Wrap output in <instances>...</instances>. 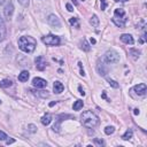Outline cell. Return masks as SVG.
Segmentation results:
<instances>
[{"label": "cell", "mask_w": 147, "mask_h": 147, "mask_svg": "<svg viewBox=\"0 0 147 147\" xmlns=\"http://www.w3.org/2000/svg\"><path fill=\"white\" fill-rule=\"evenodd\" d=\"M36 46H37L36 39L30 36H23L18 39V47L24 53H32L36 49Z\"/></svg>", "instance_id": "obj_1"}, {"label": "cell", "mask_w": 147, "mask_h": 147, "mask_svg": "<svg viewBox=\"0 0 147 147\" xmlns=\"http://www.w3.org/2000/svg\"><path fill=\"white\" fill-rule=\"evenodd\" d=\"M80 121H82V124L86 127H95L98 124H99V117L92 111V110H86V111H83V114L80 115Z\"/></svg>", "instance_id": "obj_2"}, {"label": "cell", "mask_w": 147, "mask_h": 147, "mask_svg": "<svg viewBox=\"0 0 147 147\" xmlns=\"http://www.w3.org/2000/svg\"><path fill=\"white\" fill-rule=\"evenodd\" d=\"M103 61L106 63H109V64H113V63H117L119 61V54L114 51V49H109L103 55Z\"/></svg>", "instance_id": "obj_3"}, {"label": "cell", "mask_w": 147, "mask_h": 147, "mask_svg": "<svg viewBox=\"0 0 147 147\" xmlns=\"http://www.w3.org/2000/svg\"><path fill=\"white\" fill-rule=\"evenodd\" d=\"M41 40H42L44 44H46L48 46H57L60 44V41H61L60 37H57L55 34H47V36L42 37Z\"/></svg>", "instance_id": "obj_4"}, {"label": "cell", "mask_w": 147, "mask_h": 147, "mask_svg": "<svg viewBox=\"0 0 147 147\" xmlns=\"http://www.w3.org/2000/svg\"><path fill=\"white\" fill-rule=\"evenodd\" d=\"M47 22L49 25L54 26V28H61V22H60V18L55 15V14H49L47 16Z\"/></svg>", "instance_id": "obj_5"}, {"label": "cell", "mask_w": 147, "mask_h": 147, "mask_svg": "<svg viewBox=\"0 0 147 147\" xmlns=\"http://www.w3.org/2000/svg\"><path fill=\"white\" fill-rule=\"evenodd\" d=\"M34 63H36V68L38 69V70H40V71H42V70H45V68H46V65H47V61H46V59L44 57V56H37L36 59H34Z\"/></svg>", "instance_id": "obj_6"}, {"label": "cell", "mask_w": 147, "mask_h": 147, "mask_svg": "<svg viewBox=\"0 0 147 147\" xmlns=\"http://www.w3.org/2000/svg\"><path fill=\"white\" fill-rule=\"evenodd\" d=\"M13 14H14V5H13L11 1H9V2L5 6V8H3V15H5L6 18L10 20L11 16H13Z\"/></svg>", "instance_id": "obj_7"}, {"label": "cell", "mask_w": 147, "mask_h": 147, "mask_svg": "<svg viewBox=\"0 0 147 147\" xmlns=\"http://www.w3.org/2000/svg\"><path fill=\"white\" fill-rule=\"evenodd\" d=\"M96 70H98V72H99L100 76H106L108 74V71H109V69L106 65V63L103 61H100V60L96 63Z\"/></svg>", "instance_id": "obj_8"}, {"label": "cell", "mask_w": 147, "mask_h": 147, "mask_svg": "<svg viewBox=\"0 0 147 147\" xmlns=\"http://www.w3.org/2000/svg\"><path fill=\"white\" fill-rule=\"evenodd\" d=\"M32 85L34 87H37V88H44V87L47 86V82L45 79L40 78V77H34L32 79Z\"/></svg>", "instance_id": "obj_9"}, {"label": "cell", "mask_w": 147, "mask_h": 147, "mask_svg": "<svg viewBox=\"0 0 147 147\" xmlns=\"http://www.w3.org/2000/svg\"><path fill=\"white\" fill-rule=\"evenodd\" d=\"M132 91H134L138 95H145L146 92H147V86H146V84L141 83V84H138V85L133 86Z\"/></svg>", "instance_id": "obj_10"}, {"label": "cell", "mask_w": 147, "mask_h": 147, "mask_svg": "<svg viewBox=\"0 0 147 147\" xmlns=\"http://www.w3.org/2000/svg\"><path fill=\"white\" fill-rule=\"evenodd\" d=\"M121 40L124 42V44H127V45H133L134 44V39H133V37L131 36V34H129V33H123V34H121Z\"/></svg>", "instance_id": "obj_11"}, {"label": "cell", "mask_w": 147, "mask_h": 147, "mask_svg": "<svg viewBox=\"0 0 147 147\" xmlns=\"http://www.w3.org/2000/svg\"><path fill=\"white\" fill-rule=\"evenodd\" d=\"M63 90H64V86H63V84L61 82H59V80L54 82V84H53V91H54V93L60 94V93L63 92Z\"/></svg>", "instance_id": "obj_12"}, {"label": "cell", "mask_w": 147, "mask_h": 147, "mask_svg": "<svg viewBox=\"0 0 147 147\" xmlns=\"http://www.w3.org/2000/svg\"><path fill=\"white\" fill-rule=\"evenodd\" d=\"M113 22H114L118 28H124V26H125V23H126V18H125V16H124V17H119V18L114 17V18H113Z\"/></svg>", "instance_id": "obj_13"}, {"label": "cell", "mask_w": 147, "mask_h": 147, "mask_svg": "<svg viewBox=\"0 0 147 147\" xmlns=\"http://www.w3.org/2000/svg\"><path fill=\"white\" fill-rule=\"evenodd\" d=\"M6 38V25L3 21L0 18V42Z\"/></svg>", "instance_id": "obj_14"}, {"label": "cell", "mask_w": 147, "mask_h": 147, "mask_svg": "<svg viewBox=\"0 0 147 147\" xmlns=\"http://www.w3.org/2000/svg\"><path fill=\"white\" fill-rule=\"evenodd\" d=\"M29 76H30L29 71H28V70H23V71H21V74L18 75V80H20V82H26V80L29 79Z\"/></svg>", "instance_id": "obj_15"}, {"label": "cell", "mask_w": 147, "mask_h": 147, "mask_svg": "<svg viewBox=\"0 0 147 147\" xmlns=\"http://www.w3.org/2000/svg\"><path fill=\"white\" fill-rule=\"evenodd\" d=\"M52 122V115L51 114H45L42 117H41V124L42 125H48L49 123Z\"/></svg>", "instance_id": "obj_16"}, {"label": "cell", "mask_w": 147, "mask_h": 147, "mask_svg": "<svg viewBox=\"0 0 147 147\" xmlns=\"http://www.w3.org/2000/svg\"><path fill=\"white\" fill-rule=\"evenodd\" d=\"M125 16V10L122 9V8H116L114 10V17L116 18H119V17H124Z\"/></svg>", "instance_id": "obj_17"}, {"label": "cell", "mask_w": 147, "mask_h": 147, "mask_svg": "<svg viewBox=\"0 0 147 147\" xmlns=\"http://www.w3.org/2000/svg\"><path fill=\"white\" fill-rule=\"evenodd\" d=\"M132 136H133L132 129H127V130L125 131V133L122 136V139H123V140H130V139L132 138Z\"/></svg>", "instance_id": "obj_18"}, {"label": "cell", "mask_w": 147, "mask_h": 147, "mask_svg": "<svg viewBox=\"0 0 147 147\" xmlns=\"http://www.w3.org/2000/svg\"><path fill=\"white\" fill-rule=\"evenodd\" d=\"M130 55L133 60H138V57L140 55V51H138L137 48H131L130 49Z\"/></svg>", "instance_id": "obj_19"}, {"label": "cell", "mask_w": 147, "mask_h": 147, "mask_svg": "<svg viewBox=\"0 0 147 147\" xmlns=\"http://www.w3.org/2000/svg\"><path fill=\"white\" fill-rule=\"evenodd\" d=\"M90 24L92 26H94V28H98L99 26V18H98L96 15H92V17L90 20Z\"/></svg>", "instance_id": "obj_20"}, {"label": "cell", "mask_w": 147, "mask_h": 147, "mask_svg": "<svg viewBox=\"0 0 147 147\" xmlns=\"http://www.w3.org/2000/svg\"><path fill=\"white\" fill-rule=\"evenodd\" d=\"M80 48H82L83 51H85V52H88V51L91 49V46H90V44L86 41V39H83V40H82V42H80Z\"/></svg>", "instance_id": "obj_21"}, {"label": "cell", "mask_w": 147, "mask_h": 147, "mask_svg": "<svg viewBox=\"0 0 147 147\" xmlns=\"http://www.w3.org/2000/svg\"><path fill=\"white\" fill-rule=\"evenodd\" d=\"M83 106H84L83 100H77V101H75V103H74V106H72V109H74V110H80V109L83 108Z\"/></svg>", "instance_id": "obj_22"}, {"label": "cell", "mask_w": 147, "mask_h": 147, "mask_svg": "<svg viewBox=\"0 0 147 147\" xmlns=\"http://www.w3.org/2000/svg\"><path fill=\"white\" fill-rule=\"evenodd\" d=\"M30 92H33V94H36V95H38V96H42V98H47L49 94L47 93V91H33V90H31Z\"/></svg>", "instance_id": "obj_23"}, {"label": "cell", "mask_w": 147, "mask_h": 147, "mask_svg": "<svg viewBox=\"0 0 147 147\" xmlns=\"http://www.w3.org/2000/svg\"><path fill=\"white\" fill-rule=\"evenodd\" d=\"M9 86H11V80H10V79H2V80L0 82V87L7 88V87H9Z\"/></svg>", "instance_id": "obj_24"}, {"label": "cell", "mask_w": 147, "mask_h": 147, "mask_svg": "<svg viewBox=\"0 0 147 147\" xmlns=\"http://www.w3.org/2000/svg\"><path fill=\"white\" fill-rule=\"evenodd\" d=\"M69 23H70L72 26L79 29V22H78V18H77V17H71V18L69 20Z\"/></svg>", "instance_id": "obj_25"}, {"label": "cell", "mask_w": 147, "mask_h": 147, "mask_svg": "<svg viewBox=\"0 0 147 147\" xmlns=\"http://www.w3.org/2000/svg\"><path fill=\"white\" fill-rule=\"evenodd\" d=\"M107 82H108L109 85H110L111 87H114V88H118V87H119V84H118L116 80H114V79H110V78L107 77Z\"/></svg>", "instance_id": "obj_26"}, {"label": "cell", "mask_w": 147, "mask_h": 147, "mask_svg": "<svg viewBox=\"0 0 147 147\" xmlns=\"http://www.w3.org/2000/svg\"><path fill=\"white\" fill-rule=\"evenodd\" d=\"M114 132H115V127H114V126H106V127H105V133H106V134L110 136V134H113Z\"/></svg>", "instance_id": "obj_27"}, {"label": "cell", "mask_w": 147, "mask_h": 147, "mask_svg": "<svg viewBox=\"0 0 147 147\" xmlns=\"http://www.w3.org/2000/svg\"><path fill=\"white\" fill-rule=\"evenodd\" d=\"M28 131L31 132V133H34V132H37V126L34 124H29L28 125Z\"/></svg>", "instance_id": "obj_28"}, {"label": "cell", "mask_w": 147, "mask_h": 147, "mask_svg": "<svg viewBox=\"0 0 147 147\" xmlns=\"http://www.w3.org/2000/svg\"><path fill=\"white\" fill-rule=\"evenodd\" d=\"M93 141H94V144L98 145V146H103V145H105V141H103L102 139H99V138H95Z\"/></svg>", "instance_id": "obj_29"}, {"label": "cell", "mask_w": 147, "mask_h": 147, "mask_svg": "<svg viewBox=\"0 0 147 147\" xmlns=\"http://www.w3.org/2000/svg\"><path fill=\"white\" fill-rule=\"evenodd\" d=\"M100 6H101V10H105L107 8V1L106 0H100Z\"/></svg>", "instance_id": "obj_30"}, {"label": "cell", "mask_w": 147, "mask_h": 147, "mask_svg": "<svg viewBox=\"0 0 147 147\" xmlns=\"http://www.w3.org/2000/svg\"><path fill=\"white\" fill-rule=\"evenodd\" d=\"M18 2L23 6V7H28L30 3V0H18Z\"/></svg>", "instance_id": "obj_31"}, {"label": "cell", "mask_w": 147, "mask_h": 147, "mask_svg": "<svg viewBox=\"0 0 147 147\" xmlns=\"http://www.w3.org/2000/svg\"><path fill=\"white\" fill-rule=\"evenodd\" d=\"M78 67H79V69H80V76H85V71H84V69H83V65H82V62H78Z\"/></svg>", "instance_id": "obj_32"}, {"label": "cell", "mask_w": 147, "mask_h": 147, "mask_svg": "<svg viewBox=\"0 0 147 147\" xmlns=\"http://www.w3.org/2000/svg\"><path fill=\"white\" fill-rule=\"evenodd\" d=\"M8 137H7V134L3 132V131H0V140H6Z\"/></svg>", "instance_id": "obj_33"}, {"label": "cell", "mask_w": 147, "mask_h": 147, "mask_svg": "<svg viewBox=\"0 0 147 147\" xmlns=\"http://www.w3.org/2000/svg\"><path fill=\"white\" fill-rule=\"evenodd\" d=\"M65 7H67L68 11H72V10H74V7H72L70 3H67V5H65Z\"/></svg>", "instance_id": "obj_34"}, {"label": "cell", "mask_w": 147, "mask_h": 147, "mask_svg": "<svg viewBox=\"0 0 147 147\" xmlns=\"http://www.w3.org/2000/svg\"><path fill=\"white\" fill-rule=\"evenodd\" d=\"M78 91H79V93H80V94H82V95H83V96H84V95H85V92H84V90H83V88H82V86H80V85H79V86H78Z\"/></svg>", "instance_id": "obj_35"}, {"label": "cell", "mask_w": 147, "mask_h": 147, "mask_svg": "<svg viewBox=\"0 0 147 147\" xmlns=\"http://www.w3.org/2000/svg\"><path fill=\"white\" fill-rule=\"evenodd\" d=\"M14 141H15V140H14V139H6V142H7V144H8V145H9V144H13V142H14Z\"/></svg>", "instance_id": "obj_36"}, {"label": "cell", "mask_w": 147, "mask_h": 147, "mask_svg": "<svg viewBox=\"0 0 147 147\" xmlns=\"http://www.w3.org/2000/svg\"><path fill=\"white\" fill-rule=\"evenodd\" d=\"M102 98L103 99H107V96H106V92L103 91V93H102ZM107 101H109V99H107Z\"/></svg>", "instance_id": "obj_37"}, {"label": "cell", "mask_w": 147, "mask_h": 147, "mask_svg": "<svg viewBox=\"0 0 147 147\" xmlns=\"http://www.w3.org/2000/svg\"><path fill=\"white\" fill-rule=\"evenodd\" d=\"M133 113H134V115H139V109H137V108H136Z\"/></svg>", "instance_id": "obj_38"}, {"label": "cell", "mask_w": 147, "mask_h": 147, "mask_svg": "<svg viewBox=\"0 0 147 147\" xmlns=\"http://www.w3.org/2000/svg\"><path fill=\"white\" fill-rule=\"evenodd\" d=\"M91 44H95V39H93V38H91Z\"/></svg>", "instance_id": "obj_39"}, {"label": "cell", "mask_w": 147, "mask_h": 147, "mask_svg": "<svg viewBox=\"0 0 147 147\" xmlns=\"http://www.w3.org/2000/svg\"><path fill=\"white\" fill-rule=\"evenodd\" d=\"M55 103H56V101H55V102H51V103H49V107H53Z\"/></svg>", "instance_id": "obj_40"}, {"label": "cell", "mask_w": 147, "mask_h": 147, "mask_svg": "<svg viewBox=\"0 0 147 147\" xmlns=\"http://www.w3.org/2000/svg\"><path fill=\"white\" fill-rule=\"evenodd\" d=\"M72 2H74L75 5H78V1H77V0H72Z\"/></svg>", "instance_id": "obj_41"}, {"label": "cell", "mask_w": 147, "mask_h": 147, "mask_svg": "<svg viewBox=\"0 0 147 147\" xmlns=\"http://www.w3.org/2000/svg\"><path fill=\"white\" fill-rule=\"evenodd\" d=\"M5 1H6V0H0V6H1V5H2Z\"/></svg>", "instance_id": "obj_42"}, {"label": "cell", "mask_w": 147, "mask_h": 147, "mask_svg": "<svg viewBox=\"0 0 147 147\" xmlns=\"http://www.w3.org/2000/svg\"><path fill=\"white\" fill-rule=\"evenodd\" d=\"M119 1H127V0H119Z\"/></svg>", "instance_id": "obj_43"}, {"label": "cell", "mask_w": 147, "mask_h": 147, "mask_svg": "<svg viewBox=\"0 0 147 147\" xmlns=\"http://www.w3.org/2000/svg\"><path fill=\"white\" fill-rule=\"evenodd\" d=\"M0 105H1V100H0Z\"/></svg>", "instance_id": "obj_44"}]
</instances>
